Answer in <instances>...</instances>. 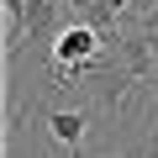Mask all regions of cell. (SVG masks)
Returning <instances> with one entry per match:
<instances>
[{"mask_svg":"<svg viewBox=\"0 0 158 158\" xmlns=\"http://www.w3.org/2000/svg\"><path fill=\"white\" fill-rule=\"evenodd\" d=\"M100 48H106V32L100 27H90V21H63V32L53 37V63H95L100 58Z\"/></svg>","mask_w":158,"mask_h":158,"instance_id":"obj_2","label":"cell"},{"mask_svg":"<svg viewBox=\"0 0 158 158\" xmlns=\"http://www.w3.org/2000/svg\"><path fill=\"white\" fill-rule=\"evenodd\" d=\"M48 132H53L58 148L79 153V148H85V132H90V116L85 111H48Z\"/></svg>","mask_w":158,"mask_h":158,"instance_id":"obj_3","label":"cell"},{"mask_svg":"<svg viewBox=\"0 0 158 158\" xmlns=\"http://www.w3.org/2000/svg\"><path fill=\"white\" fill-rule=\"evenodd\" d=\"M137 85V74L121 63V58H100L95 63V74L85 79V95H90V106L95 111H121V100H127V90Z\"/></svg>","mask_w":158,"mask_h":158,"instance_id":"obj_1","label":"cell"},{"mask_svg":"<svg viewBox=\"0 0 158 158\" xmlns=\"http://www.w3.org/2000/svg\"><path fill=\"white\" fill-rule=\"evenodd\" d=\"M148 85H153V100H158V74H153V79H148Z\"/></svg>","mask_w":158,"mask_h":158,"instance_id":"obj_6","label":"cell"},{"mask_svg":"<svg viewBox=\"0 0 158 158\" xmlns=\"http://www.w3.org/2000/svg\"><path fill=\"white\" fill-rule=\"evenodd\" d=\"M153 6H158V0H137V11H142V16H148V11H153Z\"/></svg>","mask_w":158,"mask_h":158,"instance_id":"obj_5","label":"cell"},{"mask_svg":"<svg viewBox=\"0 0 158 158\" xmlns=\"http://www.w3.org/2000/svg\"><path fill=\"white\" fill-rule=\"evenodd\" d=\"M137 158H158V116L148 121V142H142V153H137Z\"/></svg>","mask_w":158,"mask_h":158,"instance_id":"obj_4","label":"cell"}]
</instances>
